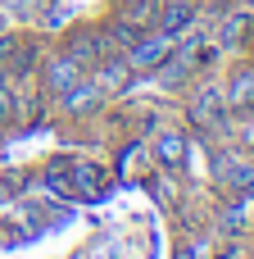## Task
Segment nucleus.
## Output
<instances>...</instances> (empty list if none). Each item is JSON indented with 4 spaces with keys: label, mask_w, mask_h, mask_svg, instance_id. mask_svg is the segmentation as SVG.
Wrapping results in <instances>:
<instances>
[{
    "label": "nucleus",
    "mask_w": 254,
    "mask_h": 259,
    "mask_svg": "<svg viewBox=\"0 0 254 259\" xmlns=\"http://www.w3.org/2000/svg\"><path fill=\"white\" fill-rule=\"evenodd\" d=\"M195 18H200V5H195V0H164V5H159V18H155V27H159L164 36L182 41V36L195 27Z\"/></svg>",
    "instance_id": "obj_6"
},
{
    "label": "nucleus",
    "mask_w": 254,
    "mask_h": 259,
    "mask_svg": "<svg viewBox=\"0 0 254 259\" xmlns=\"http://www.w3.org/2000/svg\"><path fill=\"white\" fill-rule=\"evenodd\" d=\"M77 77H86V68H82L68 50H64V55H50V59H45V68H41V87H45L50 96H64Z\"/></svg>",
    "instance_id": "obj_7"
},
{
    "label": "nucleus",
    "mask_w": 254,
    "mask_h": 259,
    "mask_svg": "<svg viewBox=\"0 0 254 259\" xmlns=\"http://www.w3.org/2000/svg\"><path fill=\"white\" fill-rule=\"evenodd\" d=\"M0 146H5V123H0Z\"/></svg>",
    "instance_id": "obj_15"
},
{
    "label": "nucleus",
    "mask_w": 254,
    "mask_h": 259,
    "mask_svg": "<svg viewBox=\"0 0 254 259\" xmlns=\"http://www.w3.org/2000/svg\"><path fill=\"white\" fill-rule=\"evenodd\" d=\"M250 32V9H232L227 18H223V32H218V50H232V46H241V36Z\"/></svg>",
    "instance_id": "obj_13"
},
{
    "label": "nucleus",
    "mask_w": 254,
    "mask_h": 259,
    "mask_svg": "<svg viewBox=\"0 0 254 259\" xmlns=\"http://www.w3.org/2000/svg\"><path fill=\"white\" fill-rule=\"evenodd\" d=\"M68 187H73V196L95 200V196H105V187H109V168H100V164H73V168H68Z\"/></svg>",
    "instance_id": "obj_11"
},
{
    "label": "nucleus",
    "mask_w": 254,
    "mask_h": 259,
    "mask_svg": "<svg viewBox=\"0 0 254 259\" xmlns=\"http://www.w3.org/2000/svg\"><path fill=\"white\" fill-rule=\"evenodd\" d=\"M132 64L123 59V55H100L95 64H91V82L105 91V96H123L127 87H132Z\"/></svg>",
    "instance_id": "obj_4"
},
{
    "label": "nucleus",
    "mask_w": 254,
    "mask_h": 259,
    "mask_svg": "<svg viewBox=\"0 0 254 259\" xmlns=\"http://www.w3.org/2000/svg\"><path fill=\"white\" fill-rule=\"evenodd\" d=\"M177 259H195V250H191V246H186V250H182V255H177Z\"/></svg>",
    "instance_id": "obj_14"
},
{
    "label": "nucleus",
    "mask_w": 254,
    "mask_h": 259,
    "mask_svg": "<svg viewBox=\"0 0 254 259\" xmlns=\"http://www.w3.org/2000/svg\"><path fill=\"white\" fill-rule=\"evenodd\" d=\"M168 50H173V36H164L159 27H150V32H141V36L123 50V59L132 64V73H155Z\"/></svg>",
    "instance_id": "obj_3"
},
{
    "label": "nucleus",
    "mask_w": 254,
    "mask_h": 259,
    "mask_svg": "<svg viewBox=\"0 0 254 259\" xmlns=\"http://www.w3.org/2000/svg\"><path fill=\"white\" fill-rule=\"evenodd\" d=\"M223 96H227V109L232 114H254V59L245 64H236L232 73H227V82H223Z\"/></svg>",
    "instance_id": "obj_5"
},
{
    "label": "nucleus",
    "mask_w": 254,
    "mask_h": 259,
    "mask_svg": "<svg viewBox=\"0 0 254 259\" xmlns=\"http://www.w3.org/2000/svg\"><path fill=\"white\" fill-rule=\"evenodd\" d=\"M159 5H164V0H123V5H118V18H127L132 27L150 32L155 18H159Z\"/></svg>",
    "instance_id": "obj_12"
},
{
    "label": "nucleus",
    "mask_w": 254,
    "mask_h": 259,
    "mask_svg": "<svg viewBox=\"0 0 254 259\" xmlns=\"http://www.w3.org/2000/svg\"><path fill=\"white\" fill-rule=\"evenodd\" d=\"M195 5H200V0H195Z\"/></svg>",
    "instance_id": "obj_16"
},
{
    "label": "nucleus",
    "mask_w": 254,
    "mask_h": 259,
    "mask_svg": "<svg viewBox=\"0 0 254 259\" xmlns=\"http://www.w3.org/2000/svg\"><path fill=\"white\" fill-rule=\"evenodd\" d=\"M186 155H191V137H186L182 127H164V132L155 137V159H159L164 173H182Z\"/></svg>",
    "instance_id": "obj_9"
},
{
    "label": "nucleus",
    "mask_w": 254,
    "mask_h": 259,
    "mask_svg": "<svg viewBox=\"0 0 254 259\" xmlns=\"http://www.w3.org/2000/svg\"><path fill=\"white\" fill-rule=\"evenodd\" d=\"M55 100H59V109H64V114H73V118H86V114H95V109L105 105V91H100L91 77H77V82H73L64 96H55Z\"/></svg>",
    "instance_id": "obj_8"
},
{
    "label": "nucleus",
    "mask_w": 254,
    "mask_h": 259,
    "mask_svg": "<svg viewBox=\"0 0 254 259\" xmlns=\"http://www.w3.org/2000/svg\"><path fill=\"white\" fill-rule=\"evenodd\" d=\"M105 46H109V41H105V32H100V27H77V32L68 36V55H73L82 68H91L100 55H109Z\"/></svg>",
    "instance_id": "obj_10"
},
{
    "label": "nucleus",
    "mask_w": 254,
    "mask_h": 259,
    "mask_svg": "<svg viewBox=\"0 0 254 259\" xmlns=\"http://www.w3.org/2000/svg\"><path fill=\"white\" fill-rule=\"evenodd\" d=\"M214 182L232 196H250L254 191V159L241 155V150H223L214 159Z\"/></svg>",
    "instance_id": "obj_2"
},
{
    "label": "nucleus",
    "mask_w": 254,
    "mask_h": 259,
    "mask_svg": "<svg viewBox=\"0 0 254 259\" xmlns=\"http://www.w3.org/2000/svg\"><path fill=\"white\" fill-rule=\"evenodd\" d=\"M227 118H232V109H227L223 87L205 82V87L191 91V100H186V123H191V127H200V132H223Z\"/></svg>",
    "instance_id": "obj_1"
}]
</instances>
